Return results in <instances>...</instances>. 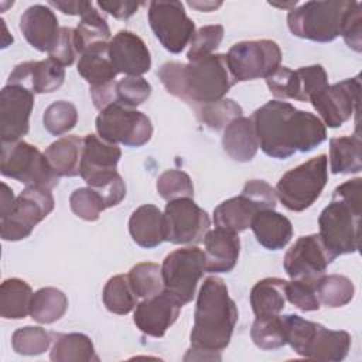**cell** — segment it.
Instances as JSON below:
<instances>
[{"instance_id": "603a6c76", "label": "cell", "mask_w": 362, "mask_h": 362, "mask_svg": "<svg viewBox=\"0 0 362 362\" xmlns=\"http://www.w3.org/2000/svg\"><path fill=\"white\" fill-rule=\"evenodd\" d=\"M65 79L64 66L52 58L42 61H27L14 66L8 76L10 85H18L33 93H51Z\"/></svg>"}, {"instance_id": "f907efd6", "label": "cell", "mask_w": 362, "mask_h": 362, "mask_svg": "<svg viewBox=\"0 0 362 362\" xmlns=\"http://www.w3.org/2000/svg\"><path fill=\"white\" fill-rule=\"evenodd\" d=\"M78 54L79 52L75 42V28L61 27L59 37L52 49L48 52L49 58L55 59L62 66H69L74 64Z\"/></svg>"}, {"instance_id": "4dcf8cb0", "label": "cell", "mask_w": 362, "mask_h": 362, "mask_svg": "<svg viewBox=\"0 0 362 362\" xmlns=\"http://www.w3.org/2000/svg\"><path fill=\"white\" fill-rule=\"evenodd\" d=\"M286 280L266 277L259 280L250 291V305L256 317L279 315L286 303Z\"/></svg>"}, {"instance_id": "836d02e7", "label": "cell", "mask_w": 362, "mask_h": 362, "mask_svg": "<svg viewBox=\"0 0 362 362\" xmlns=\"http://www.w3.org/2000/svg\"><path fill=\"white\" fill-rule=\"evenodd\" d=\"M54 362H89L99 361L95 354V346L90 338L81 332H71L58 335L55 339L51 354Z\"/></svg>"}, {"instance_id": "7bdbcfd3", "label": "cell", "mask_w": 362, "mask_h": 362, "mask_svg": "<svg viewBox=\"0 0 362 362\" xmlns=\"http://www.w3.org/2000/svg\"><path fill=\"white\" fill-rule=\"evenodd\" d=\"M78 122V110L75 105L66 100H57L51 103L42 116L44 127L54 136L68 133L75 127Z\"/></svg>"}, {"instance_id": "f5cc1de1", "label": "cell", "mask_w": 362, "mask_h": 362, "mask_svg": "<svg viewBox=\"0 0 362 362\" xmlns=\"http://www.w3.org/2000/svg\"><path fill=\"white\" fill-rule=\"evenodd\" d=\"M90 96L92 102L96 109L103 110L105 107L116 103V81L98 85V86H90Z\"/></svg>"}, {"instance_id": "277c9868", "label": "cell", "mask_w": 362, "mask_h": 362, "mask_svg": "<svg viewBox=\"0 0 362 362\" xmlns=\"http://www.w3.org/2000/svg\"><path fill=\"white\" fill-rule=\"evenodd\" d=\"M361 185L362 180L359 177L338 185L332 192L331 202L320 214L318 235L335 257L355 253L359 249Z\"/></svg>"}, {"instance_id": "9c48e42d", "label": "cell", "mask_w": 362, "mask_h": 362, "mask_svg": "<svg viewBox=\"0 0 362 362\" xmlns=\"http://www.w3.org/2000/svg\"><path fill=\"white\" fill-rule=\"evenodd\" d=\"M0 171L4 177L14 178L27 187L49 189L58 185L59 178L51 168L45 154L24 140L1 143Z\"/></svg>"}, {"instance_id": "f35d334b", "label": "cell", "mask_w": 362, "mask_h": 362, "mask_svg": "<svg viewBox=\"0 0 362 362\" xmlns=\"http://www.w3.org/2000/svg\"><path fill=\"white\" fill-rule=\"evenodd\" d=\"M127 277L134 294L140 298L154 297L164 290L161 267L157 263H137L130 269Z\"/></svg>"}, {"instance_id": "d590c367", "label": "cell", "mask_w": 362, "mask_h": 362, "mask_svg": "<svg viewBox=\"0 0 362 362\" xmlns=\"http://www.w3.org/2000/svg\"><path fill=\"white\" fill-rule=\"evenodd\" d=\"M315 293L320 304L329 308H338L346 305L354 298L355 287L346 276L322 274L315 283Z\"/></svg>"}, {"instance_id": "cb8c5ba5", "label": "cell", "mask_w": 362, "mask_h": 362, "mask_svg": "<svg viewBox=\"0 0 362 362\" xmlns=\"http://www.w3.org/2000/svg\"><path fill=\"white\" fill-rule=\"evenodd\" d=\"M20 30L33 48L41 52H49L59 37L61 27L49 7L34 4L21 14Z\"/></svg>"}, {"instance_id": "ab89813d", "label": "cell", "mask_w": 362, "mask_h": 362, "mask_svg": "<svg viewBox=\"0 0 362 362\" xmlns=\"http://www.w3.org/2000/svg\"><path fill=\"white\" fill-rule=\"evenodd\" d=\"M250 337L253 344L264 351L277 349L286 345V329L281 315L256 317L250 329Z\"/></svg>"}, {"instance_id": "7402d4cb", "label": "cell", "mask_w": 362, "mask_h": 362, "mask_svg": "<svg viewBox=\"0 0 362 362\" xmlns=\"http://www.w3.org/2000/svg\"><path fill=\"white\" fill-rule=\"evenodd\" d=\"M109 57L117 74L141 76L150 71L151 57L144 41L132 31L122 30L110 38Z\"/></svg>"}, {"instance_id": "ba28073f", "label": "cell", "mask_w": 362, "mask_h": 362, "mask_svg": "<svg viewBox=\"0 0 362 362\" xmlns=\"http://www.w3.org/2000/svg\"><path fill=\"white\" fill-rule=\"evenodd\" d=\"M277 195L274 188L263 180L246 181L240 195L229 198L214 209L216 228L239 233L250 226L252 218L264 209H274Z\"/></svg>"}, {"instance_id": "6da1fadb", "label": "cell", "mask_w": 362, "mask_h": 362, "mask_svg": "<svg viewBox=\"0 0 362 362\" xmlns=\"http://www.w3.org/2000/svg\"><path fill=\"white\" fill-rule=\"evenodd\" d=\"M259 147L273 158H288L297 151L307 153L327 139L320 117L298 110L288 102L269 100L252 115Z\"/></svg>"}, {"instance_id": "e575fe53", "label": "cell", "mask_w": 362, "mask_h": 362, "mask_svg": "<svg viewBox=\"0 0 362 362\" xmlns=\"http://www.w3.org/2000/svg\"><path fill=\"white\" fill-rule=\"evenodd\" d=\"M68 308L66 296L54 287H42L33 294L30 315L40 324H52L64 317Z\"/></svg>"}, {"instance_id": "4316f807", "label": "cell", "mask_w": 362, "mask_h": 362, "mask_svg": "<svg viewBox=\"0 0 362 362\" xmlns=\"http://www.w3.org/2000/svg\"><path fill=\"white\" fill-rule=\"evenodd\" d=\"M256 240L269 250L283 249L293 236L291 222L274 209L259 211L250 221Z\"/></svg>"}, {"instance_id": "8fae6325", "label": "cell", "mask_w": 362, "mask_h": 362, "mask_svg": "<svg viewBox=\"0 0 362 362\" xmlns=\"http://www.w3.org/2000/svg\"><path fill=\"white\" fill-rule=\"evenodd\" d=\"M54 197L49 188L27 187L17 198L13 209L0 218L3 240H21L27 238L35 225L54 209Z\"/></svg>"}, {"instance_id": "3957f363", "label": "cell", "mask_w": 362, "mask_h": 362, "mask_svg": "<svg viewBox=\"0 0 362 362\" xmlns=\"http://www.w3.org/2000/svg\"><path fill=\"white\" fill-rule=\"evenodd\" d=\"M157 75L170 95L199 106L223 99L236 83L225 54H211L188 64L165 62Z\"/></svg>"}, {"instance_id": "d6a6232c", "label": "cell", "mask_w": 362, "mask_h": 362, "mask_svg": "<svg viewBox=\"0 0 362 362\" xmlns=\"http://www.w3.org/2000/svg\"><path fill=\"white\" fill-rule=\"evenodd\" d=\"M30 284L21 279H7L0 286V315L7 320H21L30 314L33 298Z\"/></svg>"}, {"instance_id": "7dc6e473", "label": "cell", "mask_w": 362, "mask_h": 362, "mask_svg": "<svg viewBox=\"0 0 362 362\" xmlns=\"http://www.w3.org/2000/svg\"><path fill=\"white\" fill-rule=\"evenodd\" d=\"M223 38V27L221 24L204 25L195 31L191 45L187 54L188 61H195L202 57L211 55L222 42Z\"/></svg>"}, {"instance_id": "74e56055", "label": "cell", "mask_w": 362, "mask_h": 362, "mask_svg": "<svg viewBox=\"0 0 362 362\" xmlns=\"http://www.w3.org/2000/svg\"><path fill=\"white\" fill-rule=\"evenodd\" d=\"M109 38L110 28L105 17H102L95 7H90L81 17V21L75 28V42L79 55L90 45L98 42H106Z\"/></svg>"}, {"instance_id": "9a60e30c", "label": "cell", "mask_w": 362, "mask_h": 362, "mask_svg": "<svg viewBox=\"0 0 362 362\" xmlns=\"http://www.w3.org/2000/svg\"><path fill=\"white\" fill-rule=\"evenodd\" d=\"M163 215L165 240L175 245L202 242L211 226L208 214L191 198L168 201Z\"/></svg>"}, {"instance_id": "db71d44e", "label": "cell", "mask_w": 362, "mask_h": 362, "mask_svg": "<svg viewBox=\"0 0 362 362\" xmlns=\"http://www.w3.org/2000/svg\"><path fill=\"white\" fill-rule=\"evenodd\" d=\"M49 6L69 16H83L93 4L90 1H49Z\"/></svg>"}, {"instance_id": "b9f144b4", "label": "cell", "mask_w": 362, "mask_h": 362, "mask_svg": "<svg viewBox=\"0 0 362 362\" xmlns=\"http://www.w3.org/2000/svg\"><path fill=\"white\" fill-rule=\"evenodd\" d=\"M51 334L41 327H23L14 331L11 337L13 349L20 355H41L51 345Z\"/></svg>"}, {"instance_id": "30bf717a", "label": "cell", "mask_w": 362, "mask_h": 362, "mask_svg": "<svg viewBox=\"0 0 362 362\" xmlns=\"http://www.w3.org/2000/svg\"><path fill=\"white\" fill-rule=\"evenodd\" d=\"M95 124L100 139L113 144L122 143L127 147H141L153 134V124L144 113L120 103H113L100 110Z\"/></svg>"}, {"instance_id": "4fadbf2b", "label": "cell", "mask_w": 362, "mask_h": 362, "mask_svg": "<svg viewBox=\"0 0 362 362\" xmlns=\"http://www.w3.org/2000/svg\"><path fill=\"white\" fill-rule=\"evenodd\" d=\"M230 74L236 82L269 78L281 62V51L272 40L240 41L226 54Z\"/></svg>"}, {"instance_id": "681fc988", "label": "cell", "mask_w": 362, "mask_h": 362, "mask_svg": "<svg viewBox=\"0 0 362 362\" xmlns=\"http://www.w3.org/2000/svg\"><path fill=\"white\" fill-rule=\"evenodd\" d=\"M362 6L358 1H352L351 7L348 8L341 28V35L346 45L356 51H362Z\"/></svg>"}, {"instance_id": "2e32d148", "label": "cell", "mask_w": 362, "mask_h": 362, "mask_svg": "<svg viewBox=\"0 0 362 362\" xmlns=\"http://www.w3.org/2000/svg\"><path fill=\"white\" fill-rule=\"evenodd\" d=\"M361 92V78H348L327 85L311 95L310 102L321 117L324 126L339 127L355 113Z\"/></svg>"}, {"instance_id": "9f6ffc18", "label": "cell", "mask_w": 362, "mask_h": 362, "mask_svg": "<svg viewBox=\"0 0 362 362\" xmlns=\"http://www.w3.org/2000/svg\"><path fill=\"white\" fill-rule=\"evenodd\" d=\"M222 3L221 1H218V3H195V1H188V6H191V7H194V8H198L199 11H211V10H214V8H216V7H219Z\"/></svg>"}, {"instance_id": "d6986e66", "label": "cell", "mask_w": 362, "mask_h": 362, "mask_svg": "<svg viewBox=\"0 0 362 362\" xmlns=\"http://www.w3.org/2000/svg\"><path fill=\"white\" fill-rule=\"evenodd\" d=\"M122 151L117 144L109 143L96 134L83 137V151L79 175L90 188H98L119 173L116 171Z\"/></svg>"}, {"instance_id": "484cf974", "label": "cell", "mask_w": 362, "mask_h": 362, "mask_svg": "<svg viewBox=\"0 0 362 362\" xmlns=\"http://www.w3.org/2000/svg\"><path fill=\"white\" fill-rule=\"evenodd\" d=\"M129 232L136 245L151 249L165 240L164 215L153 204H146L133 211L129 219Z\"/></svg>"}, {"instance_id": "e0dca14e", "label": "cell", "mask_w": 362, "mask_h": 362, "mask_svg": "<svg viewBox=\"0 0 362 362\" xmlns=\"http://www.w3.org/2000/svg\"><path fill=\"white\" fill-rule=\"evenodd\" d=\"M335 256L324 245L320 235L298 238L284 256V270L291 280L317 281Z\"/></svg>"}, {"instance_id": "7a4b0ae2", "label": "cell", "mask_w": 362, "mask_h": 362, "mask_svg": "<svg viewBox=\"0 0 362 362\" xmlns=\"http://www.w3.org/2000/svg\"><path fill=\"white\" fill-rule=\"evenodd\" d=\"M236 321L238 308L223 280L206 277L197 297L188 352H199L198 359H221L215 354L229 345Z\"/></svg>"}, {"instance_id": "ac0fdd59", "label": "cell", "mask_w": 362, "mask_h": 362, "mask_svg": "<svg viewBox=\"0 0 362 362\" xmlns=\"http://www.w3.org/2000/svg\"><path fill=\"white\" fill-rule=\"evenodd\" d=\"M266 83L272 95L279 99L310 102L311 95L328 85V75L321 65L301 66L296 71L279 66L266 78Z\"/></svg>"}, {"instance_id": "8992f818", "label": "cell", "mask_w": 362, "mask_h": 362, "mask_svg": "<svg viewBox=\"0 0 362 362\" xmlns=\"http://www.w3.org/2000/svg\"><path fill=\"white\" fill-rule=\"evenodd\" d=\"M352 1H307L287 14V24L293 35L317 41L329 42L341 35L344 17Z\"/></svg>"}, {"instance_id": "5bb4252c", "label": "cell", "mask_w": 362, "mask_h": 362, "mask_svg": "<svg viewBox=\"0 0 362 362\" xmlns=\"http://www.w3.org/2000/svg\"><path fill=\"white\" fill-rule=\"evenodd\" d=\"M148 23L161 45L173 54H180L195 34V24L181 1H151Z\"/></svg>"}, {"instance_id": "11a10c76", "label": "cell", "mask_w": 362, "mask_h": 362, "mask_svg": "<svg viewBox=\"0 0 362 362\" xmlns=\"http://www.w3.org/2000/svg\"><path fill=\"white\" fill-rule=\"evenodd\" d=\"M16 198L13 194V189L6 184L1 182V204H0V218L6 216L14 206Z\"/></svg>"}, {"instance_id": "c3c4849f", "label": "cell", "mask_w": 362, "mask_h": 362, "mask_svg": "<svg viewBox=\"0 0 362 362\" xmlns=\"http://www.w3.org/2000/svg\"><path fill=\"white\" fill-rule=\"evenodd\" d=\"M315 283L310 280L286 281V298L301 311H315L320 308V301L315 293Z\"/></svg>"}, {"instance_id": "83f0119b", "label": "cell", "mask_w": 362, "mask_h": 362, "mask_svg": "<svg viewBox=\"0 0 362 362\" xmlns=\"http://www.w3.org/2000/svg\"><path fill=\"white\" fill-rule=\"evenodd\" d=\"M222 146L225 153L235 161H250L259 148V140L250 117H236L223 132Z\"/></svg>"}, {"instance_id": "816d5d0a", "label": "cell", "mask_w": 362, "mask_h": 362, "mask_svg": "<svg viewBox=\"0 0 362 362\" xmlns=\"http://www.w3.org/2000/svg\"><path fill=\"white\" fill-rule=\"evenodd\" d=\"M143 3H137V1H98V6L107 14L113 16L115 18L119 20H127L129 17H132L139 7Z\"/></svg>"}, {"instance_id": "7c38bea8", "label": "cell", "mask_w": 362, "mask_h": 362, "mask_svg": "<svg viewBox=\"0 0 362 362\" xmlns=\"http://www.w3.org/2000/svg\"><path fill=\"white\" fill-rule=\"evenodd\" d=\"M205 272V253L197 246L177 249L165 256L161 264L164 290L184 305L189 303L197 284Z\"/></svg>"}, {"instance_id": "ffe728a7", "label": "cell", "mask_w": 362, "mask_h": 362, "mask_svg": "<svg viewBox=\"0 0 362 362\" xmlns=\"http://www.w3.org/2000/svg\"><path fill=\"white\" fill-rule=\"evenodd\" d=\"M34 93L7 83L0 90V136L1 143L17 141L28 133Z\"/></svg>"}, {"instance_id": "60d3db41", "label": "cell", "mask_w": 362, "mask_h": 362, "mask_svg": "<svg viewBox=\"0 0 362 362\" xmlns=\"http://www.w3.org/2000/svg\"><path fill=\"white\" fill-rule=\"evenodd\" d=\"M242 107L232 99H219L206 105H201L197 109L198 119L212 130L225 129L232 120L240 117Z\"/></svg>"}, {"instance_id": "f6af8a7d", "label": "cell", "mask_w": 362, "mask_h": 362, "mask_svg": "<svg viewBox=\"0 0 362 362\" xmlns=\"http://www.w3.org/2000/svg\"><path fill=\"white\" fill-rule=\"evenodd\" d=\"M69 205L72 212L85 221H96L99 219L102 211L106 209V205L102 197L92 189L90 187L78 188L71 194Z\"/></svg>"}, {"instance_id": "d4e9b609", "label": "cell", "mask_w": 362, "mask_h": 362, "mask_svg": "<svg viewBox=\"0 0 362 362\" xmlns=\"http://www.w3.org/2000/svg\"><path fill=\"white\" fill-rule=\"evenodd\" d=\"M204 245L205 272L229 273L236 266L240 252V240L238 233L216 228L206 232Z\"/></svg>"}, {"instance_id": "ee69618b", "label": "cell", "mask_w": 362, "mask_h": 362, "mask_svg": "<svg viewBox=\"0 0 362 362\" xmlns=\"http://www.w3.org/2000/svg\"><path fill=\"white\" fill-rule=\"evenodd\" d=\"M156 188L158 195L165 201L191 198L194 195V185L189 175L180 170L164 171L157 178Z\"/></svg>"}, {"instance_id": "44dd1931", "label": "cell", "mask_w": 362, "mask_h": 362, "mask_svg": "<svg viewBox=\"0 0 362 362\" xmlns=\"http://www.w3.org/2000/svg\"><path fill=\"white\" fill-rule=\"evenodd\" d=\"M182 304L171 293L163 290L136 305L133 322L146 335L161 338L177 321Z\"/></svg>"}, {"instance_id": "5b68a950", "label": "cell", "mask_w": 362, "mask_h": 362, "mask_svg": "<svg viewBox=\"0 0 362 362\" xmlns=\"http://www.w3.org/2000/svg\"><path fill=\"white\" fill-rule=\"evenodd\" d=\"M281 318L286 329V341L300 356L339 362L348 355L351 335L346 331H332L296 314L281 315Z\"/></svg>"}, {"instance_id": "52a82bcc", "label": "cell", "mask_w": 362, "mask_h": 362, "mask_svg": "<svg viewBox=\"0 0 362 362\" xmlns=\"http://www.w3.org/2000/svg\"><path fill=\"white\" fill-rule=\"evenodd\" d=\"M327 181L328 158L320 154L283 174L274 191L287 209L301 212L317 201Z\"/></svg>"}, {"instance_id": "bcb514c9", "label": "cell", "mask_w": 362, "mask_h": 362, "mask_svg": "<svg viewBox=\"0 0 362 362\" xmlns=\"http://www.w3.org/2000/svg\"><path fill=\"white\" fill-rule=\"evenodd\" d=\"M151 95V85L141 76H126L116 81V103L127 107L140 106Z\"/></svg>"}, {"instance_id": "f1b7e54d", "label": "cell", "mask_w": 362, "mask_h": 362, "mask_svg": "<svg viewBox=\"0 0 362 362\" xmlns=\"http://www.w3.org/2000/svg\"><path fill=\"white\" fill-rule=\"evenodd\" d=\"M83 151V139L79 136H64L51 143L45 150V157L58 177L79 175Z\"/></svg>"}, {"instance_id": "8d00e7d4", "label": "cell", "mask_w": 362, "mask_h": 362, "mask_svg": "<svg viewBox=\"0 0 362 362\" xmlns=\"http://www.w3.org/2000/svg\"><path fill=\"white\" fill-rule=\"evenodd\" d=\"M105 307L115 314H129L137 305V296L134 294L127 274H117L107 280L102 293Z\"/></svg>"}, {"instance_id": "f546056e", "label": "cell", "mask_w": 362, "mask_h": 362, "mask_svg": "<svg viewBox=\"0 0 362 362\" xmlns=\"http://www.w3.org/2000/svg\"><path fill=\"white\" fill-rule=\"evenodd\" d=\"M78 72L90 86L115 81L117 71L110 61L107 42H98L85 49L78 61Z\"/></svg>"}, {"instance_id": "1f68e13d", "label": "cell", "mask_w": 362, "mask_h": 362, "mask_svg": "<svg viewBox=\"0 0 362 362\" xmlns=\"http://www.w3.org/2000/svg\"><path fill=\"white\" fill-rule=\"evenodd\" d=\"M362 141L358 134L334 137L329 141L332 174H355L362 170Z\"/></svg>"}]
</instances>
